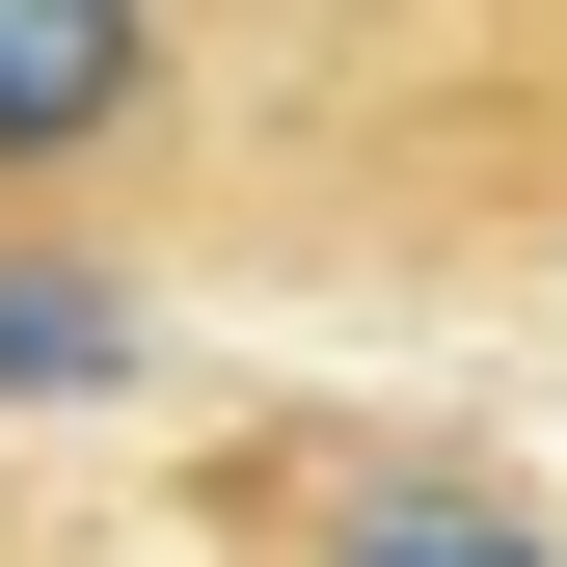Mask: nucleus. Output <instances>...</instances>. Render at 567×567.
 I'll list each match as a JSON object with an SVG mask.
<instances>
[{"label":"nucleus","instance_id":"nucleus-1","mask_svg":"<svg viewBox=\"0 0 567 567\" xmlns=\"http://www.w3.org/2000/svg\"><path fill=\"white\" fill-rule=\"evenodd\" d=\"M135 109V0H0V163H82Z\"/></svg>","mask_w":567,"mask_h":567},{"label":"nucleus","instance_id":"nucleus-2","mask_svg":"<svg viewBox=\"0 0 567 567\" xmlns=\"http://www.w3.org/2000/svg\"><path fill=\"white\" fill-rule=\"evenodd\" d=\"M135 379V298L109 270H0V405H109Z\"/></svg>","mask_w":567,"mask_h":567},{"label":"nucleus","instance_id":"nucleus-3","mask_svg":"<svg viewBox=\"0 0 567 567\" xmlns=\"http://www.w3.org/2000/svg\"><path fill=\"white\" fill-rule=\"evenodd\" d=\"M324 567H567V540L514 514V486H379V514H351Z\"/></svg>","mask_w":567,"mask_h":567}]
</instances>
